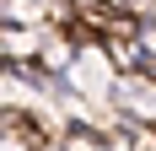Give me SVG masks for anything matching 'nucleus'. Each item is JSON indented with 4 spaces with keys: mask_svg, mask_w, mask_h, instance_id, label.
Instances as JSON below:
<instances>
[{
    "mask_svg": "<svg viewBox=\"0 0 156 151\" xmlns=\"http://www.w3.org/2000/svg\"><path fill=\"white\" fill-rule=\"evenodd\" d=\"M43 38H48L43 22H5V27H0V54H5V65L38 60V54H43Z\"/></svg>",
    "mask_w": 156,
    "mask_h": 151,
    "instance_id": "f257e3e1",
    "label": "nucleus"
}]
</instances>
